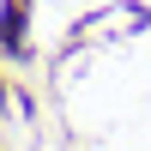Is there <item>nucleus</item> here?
<instances>
[{
    "label": "nucleus",
    "mask_w": 151,
    "mask_h": 151,
    "mask_svg": "<svg viewBox=\"0 0 151 151\" xmlns=\"http://www.w3.org/2000/svg\"><path fill=\"white\" fill-rule=\"evenodd\" d=\"M0 42L18 55L24 48V0H6V18H0Z\"/></svg>",
    "instance_id": "1"
}]
</instances>
